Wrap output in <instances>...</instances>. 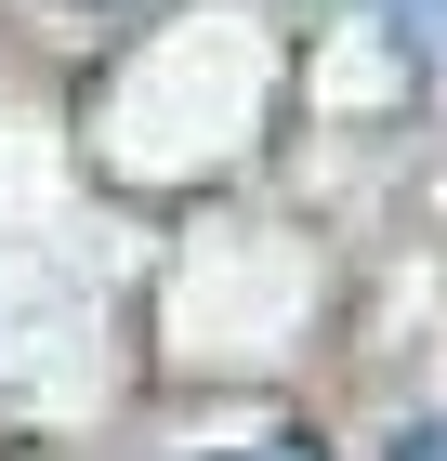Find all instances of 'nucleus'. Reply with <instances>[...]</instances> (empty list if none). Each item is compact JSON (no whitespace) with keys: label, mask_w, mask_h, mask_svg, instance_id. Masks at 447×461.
<instances>
[{"label":"nucleus","mask_w":447,"mask_h":461,"mask_svg":"<svg viewBox=\"0 0 447 461\" xmlns=\"http://www.w3.org/2000/svg\"><path fill=\"white\" fill-rule=\"evenodd\" d=\"M395 461H447V422H421V435H408V448H395Z\"/></svg>","instance_id":"obj_1"},{"label":"nucleus","mask_w":447,"mask_h":461,"mask_svg":"<svg viewBox=\"0 0 447 461\" xmlns=\"http://www.w3.org/2000/svg\"><path fill=\"white\" fill-rule=\"evenodd\" d=\"M237 461H316V448H237Z\"/></svg>","instance_id":"obj_2"}]
</instances>
